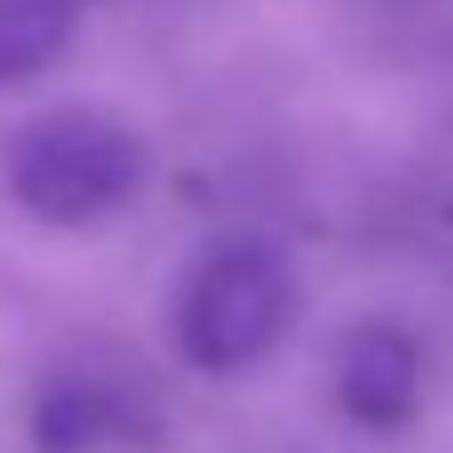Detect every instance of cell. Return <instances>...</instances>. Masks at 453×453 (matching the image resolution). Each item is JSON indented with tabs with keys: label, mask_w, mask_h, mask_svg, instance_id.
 I'll return each instance as SVG.
<instances>
[{
	"label": "cell",
	"mask_w": 453,
	"mask_h": 453,
	"mask_svg": "<svg viewBox=\"0 0 453 453\" xmlns=\"http://www.w3.org/2000/svg\"><path fill=\"white\" fill-rule=\"evenodd\" d=\"M11 196L44 225L103 219L142 186L147 151L137 132L103 108H54L15 132L5 151Z\"/></svg>",
	"instance_id": "1"
},
{
	"label": "cell",
	"mask_w": 453,
	"mask_h": 453,
	"mask_svg": "<svg viewBox=\"0 0 453 453\" xmlns=\"http://www.w3.org/2000/svg\"><path fill=\"white\" fill-rule=\"evenodd\" d=\"M293 322V273L264 244H225L196 268L176 312L180 351L200 371H239Z\"/></svg>",
	"instance_id": "2"
},
{
	"label": "cell",
	"mask_w": 453,
	"mask_h": 453,
	"mask_svg": "<svg viewBox=\"0 0 453 453\" xmlns=\"http://www.w3.org/2000/svg\"><path fill=\"white\" fill-rule=\"evenodd\" d=\"M332 390L346 419L371 434H395L424 404V356L400 326L361 322L336 346Z\"/></svg>",
	"instance_id": "3"
},
{
	"label": "cell",
	"mask_w": 453,
	"mask_h": 453,
	"mask_svg": "<svg viewBox=\"0 0 453 453\" xmlns=\"http://www.w3.org/2000/svg\"><path fill=\"white\" fill-rule=\"evenodd\" d=\"M79 0H0V83L50 69L73 40Z\"/></svg>",
	"instance_id": "4"
},
{
	"label": "cell",
	"mask_w": 453,
	"mask_h": 453,
	"mask_svg": "<svg viewBox=\"0 0 453 453\" xmlns=\"http://www.w3.org/2000/svg\"><path fill=\"white\" fill-rule=\"evenodd\" d=\"M112 429V410L88 390H50L35 410V443L40 453H93Z\"/></svg>",
	"instance_id": "5"
}]
</instances>
